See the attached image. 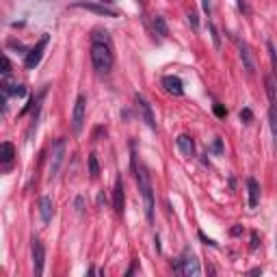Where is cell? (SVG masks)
Instances as JSON below:
<instances>
[{"label": "cell", "mask_w": 277, "mask_h": 277, "mask_svg": "<svg viewBox=\"0 0 277 277\" xmlns=\"http://www.w3.org/2000/svg\"><path fill=\"white\" fill-rule=\"evenodd\" d=\"M132 167H134V174H136V182H138V191H141V197L145 203V217L148 221H154V189H152V178L148 174V169L143 165L136 167V162L132 160Z\"/></svg>", "instance_id": "6da1fadb"}, {"label": "cell", "mask_w": 277, "mask_h": 277, "mask_svg": "<svg viewBox=\"0 0 277 277\" xmlns=\"http://www.w3.org/2000/svg\"><path fill=\"white\" fill-rule=\"evenodd\" d=\"M113 48L111 44H102V42H93L91 44V63L93 70L97 74H109L113 70Z\"/></svg>", "instance_id": "7a4b0ae2"}, {"label": "cell", "mask_w": 277, "mask_h": 277, "mask_svg": "<svg viewBox=\"0 0 277 277\" xmlns=\"http://www.w3.org/2000/svg\"><path fill=\"white\" fill-rule=\"evenodd\" d=\"M65 154H67V138H56L52 143V152H50V167H48V176L50 180H54L59 176V171L63 167V160H65Z\"/></svg>", "instance_id": "3957f363"}, {"label": "cell", "mask_w": 277, "mask_h": 277, "mask_svg": "<svg viewBox=\"0 0 277 277\" xmlns=\"http://www.w3.org/2000/svg\"><path fill=\"white\" fill-rule=\"evenodd\" d=\"M176 271L178 273H182V275H186V277H197L199 275V262H197V258L193 256V251L186 247L184 251H182V256H180V260L176 262Z\"/></svg>", "instance_id": "277c9868"}, {"label": "cell", "mask_w": 277, "mask_h": 277, "mask_svg": "<svg viewBox=\"0 0 277 277\" xmlns=\"http://www.w3.org/2000/svg\"><path fill=\"white\" fill-rule=\"evenodd\" d=\"M48 42H50V35H44L35 44V48H30V50L26 52V56H24V67H26V70H35L37 67L39 61H42V56H44V50H46Z\"/></svg>", "instance_id": "5b68a950"}, {"label": "cell", "mask_w": 277, "mask_h": 277, "mask_svg": "<svg viewBox=\"0 0 277 277\" xmlns=\"http://www.w3.org/2000/svg\"><path fill=\"white\" fill-rule=\"evenodd\" d=\"M85 117H87V95H78L76 104H74V111H72V128H74L76 134L83 132Z\"/></svg>", "instance_id": "8992f818"}, {"label": "cell", "mask_w": 277, "mask_h": 277, "mask_svg": "<svg viewBox=\"0 0 277 277\" xmlns=\"http://www.w3.org/2000/svg\"><path fill=\"white\" fill-rule=\"evenodd\" d=\"M134 104H136V111H138V115H141V119L148 124V128L156 130V119H154V111L148 104V100H145L143 95H134Z\"/></svg>", "instance_id": "52a82bcc"}, {"label": "cell", "mask_w": 277, "mask_h": 277, "mask_svg": "<svg viewBox=\"0 0 277 277\" xmlns=\"http://www.w3.org/2000/svg\"><path fill=\"white\" fill-rule=\"evenodd\" d=\"M32 264H35V275H42L44 273L46 249H44V243L39 240V238L32 240Z\"/></svg>", "instance_id": "ba28073f"}, {"label": "cell", "mask_w": 277, "mask_h": 277, "mask_svg": "<svg viewBox=\"0 0 277 277\" xmlns=\"http://www.w3.org/2000/svg\"><path fill=\"white\" fill-rule=\"evenodd\" d=\"M72 7H74V9L93 11V13H97V15H107V18H117V11L111 9V7H104V5H95V3H74Z\"/></svg>", "instance_id": "9c48e42d"}, {"label": "cell", "mask_w": 277, "mask_h": 277, "mask_svg": "<svg viewBox=\"0 0 277 277\" xmlns=\"http://www.w3.org/2000/svg\"><path fill=\"white\" fill-rule=\"evenodd\" d=\"M236 46H238V50H240V59H243L245 70L249 72V74H254V72H256V61H254V56H251L249 46L245 42H240V39H236Z\"/></svg>", "instance_id": "30bf717a"}, {"label": "cell", "mask_w": 277, "mask_h": 277, "mask_svg": "<svg viewBox=\"0 0 277 277\" xmlns=\"http://www.w3.org/2000/svg\"><path fill=\"white\" fill-rule=\"evenodd\" d=\"M162 87H165L167 93H171V95H182L184 93V85L178 76H165L162 78Z\"/></svg>", "instance_id": "8fae6325"}, {"label": "cell", "mask_w": 277, "mask_h": 277, "mask_svg": "<svg viewBox=\"0 0 277 277\" xmlns=\"http://www.w3.org/2000/svg\"><path fill=\"white\" fill-rule=\"evenodd\" d=\"M113 208L121 213L124 210V182H121V178L115 180V186H113Z\"/></svg>", "instance_id": "7c38bea8"}, {"label": "cell", "mask_w": 277, "mask_h": 277, "mask_svg": "<svg viewBox=\"0 0 277 277\" xmlns=\"http://www.w3.org/2000/svg\"><path fill=\"white\" fill-rule=\"evenodd\" d=\"M54 215V203L50 197H42L39 199V217H42L44 223H50V219Z\"/></svg>", "instance_id": "4fadbf2b"}, {"label": "cell", "mask_w": 277, "mask_h": 277, "mask_svg": "<svg viewBox=\"0 0 277 277\" xmlns=\"http://www.w3.org/2000/svg\"><path fill=\"white\" fill-rule=\"evenodd\" d=\"M178 150L182 152V156H195V143H193V138L189 134H180L178 136Z\"/></svg>", "instance_id": "5bb4252c"}, {"label": "cell", "mask_w": 277, "mask_h": 277, "mask_svg": "<svg viewBox=\"0 0 277 277\" xmlns=\"http://www.w3.org/2000/svg\"><path fill=\"white\" fill-rule=\"evenodd\" d=\"M247 189H249V208H256L260 203V184L256 178H247Z\"/></svg>", "instance_id": "9a60e30c"}, {"label": "cell", "mask_w": 277, "mask_h": 277, "mask_svg": "<svg viewBox=\"0 0 277 277\" xmlns=\"http://www.w3.org/2000/svg\"><path fill=\"white\" fill-rule=\"evenodd\" d=\"M15 156V148H13V143L9 141H5L3 145H0V162H3L5 167H9L11 165V160Z\"/></svg>", "instance_id": "2e32d148"}, {"label": "cell", "mask_w": 277, "mask_h": 277, "mask_svg": "<svg viewBox=\"0 0 277 277\" xmlns=\"http://www.w3.org/2000/svg\"><path fill=\"white\" fill-rule=\"evenodd\" d=\"M268 124H271V132H273V143L277 150V104L271 102V109H268Z\"/></svg>", "instance_id": "e0dca14e"}, {"label": "cell", "mask_w": 277, "mask_h": 277, "mask_svg": "<svg viewBox=\"0 0 277 277\" xmlns=\"http://www.w3.org/2000/svg\"><path fill=\"white\" fill-rule=\"evenodd\" d=\"M154 30H156V35H160V37L169 35V26H167V22L162 15H156V18H154Z\"/></svg>", "instance_id": "ac0fdd59"}, {"label": "cell", "mask_w": 277, "mask_h": 277, "mask_svg": "<svg viewBox=\"0 0 277 277\" xmlns=\"http://www.w3.org/2000/svg\"><path fill=\"white\" fill-rule=\"evenodd\" d=\"M264 85H266L268 100L275 102V89H277V80H275V76H266V78H264Z\"/></svg>", "instance_id": "d6986e66"}, {"label": "cell", "mask_w": 277, "mask_h": 277, "mask_svg": "<svg viewBox=\"0 0 277 277\" xmlns=\"http://www.w3.org/2000/svg\"><path fill=\"white\" fill-rule=\"evenodd\" d=\"M93 42H102V44H111V35L107 30H102V28H95L93 30V35H91Z\"/></svg>", "instance_id": "ffe728a7"}, {"label": "cell", "mask_w": 277, "mask_h": 277, "mask_svg": "<svg viewBox=\"0 0 277 277\" xmlns=\"http://www.w3.org/2000/svg\"><path fill=\"white\" fill-rule=\"evenodd\" d=\"M89 174H91V178L100 176V162H97L95 154H91V156H89Z\"/></svg>", "instance_id": "44dd1931"}, {"label": "cell", "mask_w": 277, "mask_h": 277, "mask_svg": "<svg viewBox=\"0 0 277 277\" xmlns=\"http://www.w3.org/2000/svg\"><path fill=\"white\" fill-rule=\"evenodd\" d=\"M208 30H210V37H213V44H215V48H221V39H219V30H217V26L213 22L208 24Z\"/></svg>", "instance_id": "7402d4cb"}, {"label": "cell", "mask_w": 277, "mask_h": 277, "mask_svg": "<svg viewBox=\"0 0 277 277\" xmlns=\"http://www.w3.org/2000/svg\"><path fill=\"white\" fill-rule=\"evenodd\" d=\"M266 48H268V56H271V65H273V72H277V54H275V46L268 42L266 44Z\"/></svg>", "instance_id": "603a6c76"}, {"label": "cell", "mask_w": 277, "mask_h": 277, "mask_svg": "<svg viewBox=\"0 0 277 277\" xmlns=\"http://www.w3.org/2000/svg\"><path fill=\"white\" fill-rule=\"evenodd\" d=\"M240 119L245 121V124H251V119H254V113H251L249 109H243V111H240Z\"/></svg>", "instance_id": "cb8c5ba5"}, {"label": "cell", "mask_w": 277, "mask_h": 277, "mask_svg": "<svg viewBox=\"0 0 277 277\" xmlns=\"http://www.w3.org/2000/svg\"><path fill=\"white\" fill-rule=\"evenodd\" d=\"M213 152L217 154V156H221V154H223V143H221V138H215V143H213Z\"/></svg>", "instance_id": "d4e9b609"}, {"label": "cell", "mask_w": 277, "mask_h": 277, "mask_svg": "<svg viewBox=\"0 0 277 277\" xmlns=\"http://www.w3.org/2000/svg\"><path fill=\"white\" fill-rule=\"evenodd\" d=\"M3 67H5V70H3V74H5V76H9V72H11V61L7 59V56L3 59Z\"/></svg>", "instance_id": "484cf974"}, {"label": "cell", "mask_w": 277, "mask_h": 277, "mask_svg": "<svg viewBox=\"0 0 277 277\" xmlns=\"http://www.w3.org/2000/svg\"><path fill=\"white\" fill-rule=\"evenodd\" d=\"M215 115H217V117H225V115H227V111L221 107V104H215Z\"/></svg>", "instance_id": "4316f807"}, {"label": "cell", "mask_w": 277, "mask_h": 277, "mask_svg": "<svg viewBox=\"0 0 277 277\" xmlns=\"http://www.w3.org/2000/svg\"><path fill=\"white\" fill-rule=\"evenodd\" d=\"M189 22L193 24V28H199V18H197V13H189Z\"/></svg>", "instance_id": "83f0119b"}, {"label": "cell", "mask_w": 277, "mask_h": 277, "mask_svg": "<svg viewBox=\"0 0 277 277\" xmlns=\"http://www.w3.org/2000/svg\"><path fill=\"white\" fill-rule=\"evenodd\" d=\"M13 95H20V97H22V95H26V89H24L22 85H15V89H13Z\"/></svg>", "instance_id": "f1b7e54d"}, {"label": "cell", "mask_w": 277, "mask_h": 277, "mask_svg": "<svg viewBox=\"0 0 277 277\" xmlns=\"http://www.w3.org/2000/svg\"><path fill=\"white\" fill-rule=\"evenodd\" d=\"M199 238H201V240H203V243H206V245H213V247H215V245H217V243H215V240H213V238H208V236H206V234H203V232H199Z\"/></svg>", "instance_id": "f546056e"}, {"label": "cell", "mask_w": 277, "mask_h": 277, "mask_svg": "<svg viewBox=\"0 0 277 277\" xmlns=\"http://www.w3.org/2000/svg\"><path fill=\"white\" fill-rule=\"evenodd\" d=\"M201 5H203V11L210 13V9H213V5H210V0H201Z\"/></svg>", "instance_id": "4dcf8cb0"}, {"label": "cell", "mask_w": 277, "mask_h": 277, "mask_svg": "<svg viewBox=\"0 0 277 277\" xmlns=\"http://www.w3.org/2000/svg\"><path fill=\"white\" fill-rule=\"evenodd\" d=\"M258 247V234H251V249Z\"/></svg>", "instance_id": "1f68e13d"}, {"label": "cell", "mask_w": 277, "mask_h": 277, "mask_svg": "<svg viewBox=\"0 0 277 277\" xmlns=\"http://www.w3.org/2000/svg\"><path fill=\"white\" fill-rule=\"evenodd\" d=\"M76 210L83 213V197H76Z\"/></svg>", "instance_id": "d6a6232c"}, {"label": "cell", "mask_w": 277, "mask_h": 277, "mask_svg": "<svg viewBox=\"0 0 277 277\" xmlns=\"http://www.w3.org/2000/svg\"><path fill=\"white\" fill-rule=\"evenodd\" d=\"M236 3H238V7H240V9H243V11H249V9H247V5H245V3H243V0H236Z\"/></svg>", "instance_id": "836d02e7"}, {"label": "cell", "mask_w": 277, "mask_h": 277, "mask_svg": "<svg viewBox=\"0 0 277 277\" xmlns=\"http://www.w3.org/2000/svg\"><path fill=\"white\" fill-rule=\"evenodd\" d=\"M138 3H145V0H138Z\"/></svg>", "instance_id": "e575fe53"}]
</instances>
